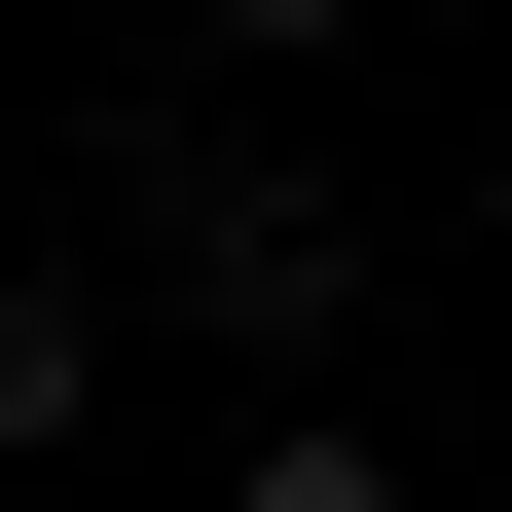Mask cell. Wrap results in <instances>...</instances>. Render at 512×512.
I'll return each instance as SVG.
<instances>
[{"mask_svg": "<svg viewBox=\"0 0 512 512\" xmlns=\"http://www.w3.org/2000/svg\"><path fill=\"white\" fill-rule=\"evenodd\" d=\"M37 439H110V293L74 256H0V476H37Z\"/></svg>", "mask_w": 512, "mask_h": 512, "instance_id": "cell-2", "label": "cell"}, {"mask_svg": "<svg viewBox=\"0 0 512 512\" xmlns=\"http://www.w3.org/2000/svg\"><path fill=\"white\" fill-rule=\"evenodd\" d=\"M220 512H403V439H256V476H220Z\"/></svg>", "mask_w": 512, "mask_h": 512, "instance_id": "cell-3", "label": "cell"}, {"mask_svg": "<svg viewBox=\"0 0 512 512\" xmlns=\"http://www.w3.org/2000/svg\"><path fill=\"white\" fill-rule=\"evenodd\" d=\"M183 37H220V74H293V37H366V0H183Z\"/></svg>", "mask_w": 512, "mask_h": 512, "instance_id": "cell-4", "label": "cell"}, {"mask_svg": "<svg viewBox=\"0 0 512 512\" xmlns=\"http://www.w3.org/2000/svg\"><path fill=\"white\" fill-rule=\"evenodd\" d=\"M110 220H147V293L220 366H330L366 330V183H293V147H110Z\"/></svg>", "mask_w": 512, "mask_h": 512, "instance_id": "cell-1", "label": "cell"}]
</instances>
